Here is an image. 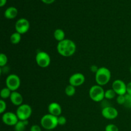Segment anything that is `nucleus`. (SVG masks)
Returning a JSON list of instances; mask_svg holds the SVG:
<instances>
[{"instance_id": "1", "label": "nucleus", "mask_w": 131, "mask_h": 131, "mask_svg": "<svg viewBox=\"0 0 131 131\" xmlns=\"http://www.w3.org/2000/svg\"><path fill=\"white\" fill-rule=\"evenodd\" d=\"M58 52L63 57H70L75 54L76 51V45L75 42L70 39L65 38L58 42L57 45Z\"/></svg>"}, {"instance_id": "2", "label": "nucleus", "mask_w": 131, "mask_h": 131, "mask_svg": "<svg viewBox=\"0 0 131 131\" xmlns=\"http://www.w3.org/2000/svg\"><path fill=\"white\" fill-rule=\"evenodd\" d=\"M111 73L110 69L105 67L99 68L98 70L96 72L95 75V79L97 84L101 86H104L107 84L111 80Z\"/></svg>"}, {"instance_id": "3", "label": "nucleus", "mask_w": 131, "mask_h": 131, "mask_svg": "<svg viewBox=\"0 0 131 131\" xmlns=\"http://www.w3.org/2000/svg\"><path fill=\"white\" fill-rule=\"evenodd\" d=\"M40 124L46 130H52L58 125V117L49 113L46 114L41 118Z\"/></svg>"}, {"instance_id": "4", "label": "nucleus", "mask_w": 131, "mask_h": 131, "mask_svg": "<svg viewBox=\"0 0 131 131\" xmlns=\"http://www.w3.org/2000/svg\"><path fill=\"white\" fill-rule=\"evenodd\" d=\"M89 96L90 98L94 102H101L105 99V91L102 86L95 84L90 88Z\"/></svg>"}, {"instance_id": "5", "label": "nucleus", "mask_w": 131, "mask_h": 131, "mask_svg": "<svg viewBox=\"0 0 131 131\" xmlns=\"http://www.w3.org/2000/svg\"><path fill=\"white\" fill-rule=\"evenodd\" d=\"M15 113L19 120H28L32 115V108L29 104H23L18 106Z\"/></svg>"}, {"instance_id": "6", "label": "nucleus", "mask_w": 131, "mask_h": 131, "mask_svg": "<svg viewBox=\"0 0 131 131\" xmlns=\"http://www.w3.org/2000/svg\"><path fill=\"white\" fill-rule=\"evenodd\" d=\"M36 63L41 68H47L51 64V59L49 54L45 51H39L35 56Z\"/></svg>"}, {"instance_id": "7", "label": "nucleus", "mask_w": 131, "mask_h": 131, "mask_svg": "<svg viewBox=\"0 0 131 131\" xmlns=\"http://www.w3.org/2000/svg\"><path fill=\"white\" fill-rule=\"evenodd\" d=\"M6 86L12 92L17 91L20 86V79L17 75L14 74H10L6 79Z\"/></svg>"}, {"instance_id": "8", "label": "nucleus", "mask_w": 131, "mask_h": 131, "mask_svg": "<svg viewBox=\"0 0 131 131\" xmlns=\"http://www.w3.org/2000/svg\"><path fill=\"white\" fill-rule=\"evenodd\" d=\"M30 28V23L28 19L20 18L18 19L15 24V29L17 32L23 35L27 33Z\"/></svg>"}, {"instance_id": "9", "label": "nucleus", "mask_w": 131, "mask_h": 131, "mask_svg": "<svg viewBox=\"0 0 131 131\" xmlns=\"http://www.w3.org/2000/svg\"><path fill=\"white\" fill-rule=\"evenodd\" d=\"M16 113L14 112H5L2 115V121L5 125L8 126H15L19 121Z\"/></svg>"}, {"instance_id": "10", "label": "nucleus", "mask_w": 131, "mask_h": 131, "mask_svg": "<svg viewBox=\"0 0 131 131\" xmlns=\"http://www.w3.org/2000/svg\"><path fill=\"white\" fill-rule=\"evenodd\" d=\"M112 89L117 95H125L127 93V84L121 79H116L112 84Z\"/></svg>"}, {"instance_id": "11", "label": "nucleus", "mask_w": 131, "mask_h": 131, "mask_svg": "<svg viewBox=\"0 0 131 131\" xmlns=\"http://www.w3.org/2000/svg\"><path fill=\"white\" fill-rule=\"evenodd\" d=\"M102 116L107 120H114L118 116V111L112 106H105L102 110Z\"/></svg>"}, {"instance_id": "12", "label": "nucleus", "mask_w": 131, "mask_h": 131, "mask_svg": "<svg viewBox=\"0 0 131 131\" xmlns=\"http://www.w3.org/2000/svg\"><path fill=\"white\" fill-rule=\"evenodd\" d=\"M69 84L75 87L80 86L85 82V76L82 73H75L69 78Z\"/></svg>"}, {"instance_id": "13", "label": "nucleus", "mask_w": 131, "mask_h": 131, "mask_svg": "<svg viewBox=\"0 0 131 131\" xmlns=\"http://www.w3.org/2000/svg\"><path fill=\"white\" fill-rule=\"evenodd\" d=\"M47 110H48L49 113L55 116H57V117L61 116V113H62L61 106L58 103L55 102L50 103L48 106Z\"/></svg>"}, {"instance_id": "14", "label": "nucleus", "mask_w": 131, "mask_h": 131, "mask_svg": "<svg viewBox=\"0 0 131 131\" xmlns=\"http://www.w3.org/2000/svg\"><path fill=\"white\" fill-rule=\"evenodd\" d=\"M10 100L12 104L14 106H19L23 104V95L20 94L19 92L15 91L12 92L11 93V95L10 97Z\"/></svg>"}, {"instance_id": "15", "label": "nucleus", "mask_w": 131, "mask_h": 131, "mask_svg": "<svg viewBox=\"0 0 131 131\" xmlns=\"http://www.w3.org/2000/svg\"><path fill=\"white\" fill-rule=\"evenodd\" d=\"M18 10L14 6H10L5 10L4 16L8 19H14L17 16Z\"/></svg>"}, {"instance_id": "16", "label": "nucleus", "mask_w": 131, "mask_h": 131, "mask_svg": "<svg viewBox=\"0 0 131 131\" xmlns=\"http://www.w3.org/2000/svg\"><path fill=\"white\" fill-rule=\"evenodd\" d=\"M53 35L54 39L58 42L65 39V32L62 29H60V28H58V29H55L54 31Z\"/></svg>"}, {"instance_id": "17", "label": "nucleus", "mask_w": 131, "mask_h": 131, "mask_svg": "<svg viewBox=\"0 0 131 131\" xmlns=\"http://www.w3.org/2000/svg\"><path fill=\"white\" fill-rule=\"evenodd\" d=\"M28 120H19L18 122L14 126L15 131H24L26 127L28 126Z\"/></svg>"}, {"instance_id": "18", "label": "nucleus", "mask_w": 131, "mask_h": 131, "mask_svg": "<svg viewBox=\"0 0 131 131\" xmlns=\"http://www.w3.org/2000/svg\"><path fill=\"white\" fill-rule=\"evenodd\" d=\"M10 42L13 44H17L21 40V34L15 31L10 36Z\"/></svg>"}, {"instance_id": "19", "label": "nucleus", "mask_w": 131, "mask_h": 131, "mask_svg": "<svg viewBox=\"0 0 131 131\" xmlns=\"http://www.w3.org/2000/svg\"><path fill=\"white\" fill-rule=\"evenodd\" d=\"M12 91L9 89L7 87H5V88H2L0 92V96H1V99H6L10 98V95H11Z\"/></svg>"}, {"instance_id": "20", "label": "nucleus", "mask_w": 131, "mask_h": 131, "mask_svg": "<svg viewBox=\"0 0 131 131\" xmlns=\"http://www.w3.org/2000/svg\"><path fill=\"white\" fill-rule=\"evenodd\" d=\"M75 91H76V90H75V86L71 85V84H69L65 88V93L68 97H72L75 95Z\"/></svg>"}, {"instance_id": "21", "label": "nucleus", "mask_w": 131, "mask_h": 131, "mask_svg": "<svg viewBox=\"0 0 131 131\" xmlns=\"http://www.w3.org/2000/svg\"><path fill=\"white\" fill-rule=\"evenodd\" d=\"M116 95V93H115V91L111 88V89H108L105 91V99L108 100L113 99L115 98Z\"/></svg>"}, {"instance_id": "22", "label": "nucleus", "mask_w": 131, "mask_h": 131, "mask_svg": "<svg viewBox=\"0 0 131 131\" xmlns=\"http://www.w3.org/2000/svg\"><path fill=\"white\" fill-rule=\"evenodd\" d=\"M8 63V58L5 54H0V67H3L6 65Z\"/></svg>"}, {"instance_id": "23", "label": "nucleus", "mask_w": 131, "mask_h": 131, "mask_svg": "<svg viewBox=\"0 0 131 131\" xmlns=\"http://www.w3.org/2000/svg\"><path fill=\"white\" fill-rule=\"evenodd\" d=\"M125 101L124 106L125 107L131 109V95L125 94Z\"/></svg>"}, {"instance_id": "24", "label": "nucleus", "mask_w": 131, "mask_h": 131, "mask_svg": "<svg viewBox=\"0 0 131 131\" xmlns=\"http://www.w3.org/2000/svg\"><path fill=\"white\" fill-rule=\"evenodd\" d=\"M105 131H119V129L115 124H110L106 125L105 127Z\"/></svg>"}, {"instance_id": "25", "label": "nucleus", "mask_w": 131, "mask_h": 131, "mask_svg": "<svg viewBox=\"0 0 131 131\" xmlns=\"http://www.w3.org/2000/svg\"><path fill=\"white\" fill-rule=\"evenodd\" d=\"M6 110V103L3 99L0 100V113L3 114Z\"/></svg>"}, {"instance_id": "26", "label": "nucleus", "mask_w": 131, "mask_h": 131, "mask_svg": "<svg viewBox=\"0 0 131 131\" xmlns=\"http://www.w3.org/2000/svg\"><path fill=\"white\" fill-rule=\"evenodd\" d=\"M125 95H118L116 98V102L120 105H124L125 101Z\"/></svg>"}, {"instance_id": "27", "label": "nucleus", "mask_w": 131, "mask_h": 131, "mask_svg": "<svg viewBox=\"0 0 131 131\" xmlns=\"http://www.w3.org/2000/svg\"><path fill=\"white\" fill-rule=\"evenodd\" d=\"M58 125H64L67 123V118L64 116H60L58 117Z\"/></svg>"}, {"instance_id": "28", "label": "nucleus", "mask_w": 131, "mask_h": 131, "mask_svg": "<svg viewBox=\"0 0 131 131\" xmlns=\"http://www.w3.org/2000/svg\"><path fill=\"white\" fill-rule=\"evenodd\" d=\"M30 131H42V129L38 125H33L31 127Z\"/></svg>"}, {"instance_id": "29", "label": "nucleus", "mask_w": 131, "mask_h": 131, "mask_svg": "<svg viewBox=\"0 0 131 131\" xmlns=\"http://www.w3.org/2000/svg\"><path fill=\"white\" fill-rule=\"evenodd\" d=\"M126 94L131 95V82L127 84V93Z\"/></svg>"}, {"instance_id": "30", "label": "nucleus", "mask_w": 131, "mask_h": 131, "mask_svg": "<svg viewBox=\"0 0 131 131\" xmlns=\"http://www.w3.org/2000/svg\"><path fill=\"white\" fill-rule=\"evenodd\" d=\"M43 3L47 4V5H50V4L53 3L55 1V0H41Z\"/></svg>"}, {"instance_id": "31", "label": "nucleus", "mask_w": 131, "mask_h": 131, "mask_svg": "<svg viewBox=\"0 0 131 131\" xmlns=\"http://www.w3.org/2000/svg\"><path fill=\"white\" fill-rule=\"evenodd\" d=\"M90 69H91V71L92 72H95V74L96 73V72L98 70L99 68L97 67L96 65H92V66H91L90 67Z\"/></svg>"}, {"instance_id": "32", "label": "nucleus", "mask_w": 131, "mask_h": 131, "mask_svg": "<svg viewBox=\"0 0 131 131\" xmlns=\"http://www.w3.org/2000/svg\"><path fill=\"white\" fill-rule=\"evenodd\" d=\"M6 2H7V0H0V6L3 7L5 6L6 4Z\"/></svg>"}, {"instance_id": "33", "label": "nucleus", "mask_w": 131, "mask_h": 131, "mask_svg": "<svg viewBox=\"0 0 131 131\" xmlns=\"http://www.w3.org/2000/svg\"><path fill=\"white\" fill-rule=\"evenodd\" d=\"M130 72L131 73V66L130 67Z\"/></svg>"}, {"instance_id": "34", "label": "nucleus", "mask_w": 131, "mask_h": 131, "mask_svg": "<svg viewBox=\"0 0 131 131\" xmlns=\"http://www.w3.org/2000/svg\"><path fill=\"white\" fill-rule=\"evenodd\" d=\"M46 131H53V130H46Z\"/></svg>"}]
</instances>
